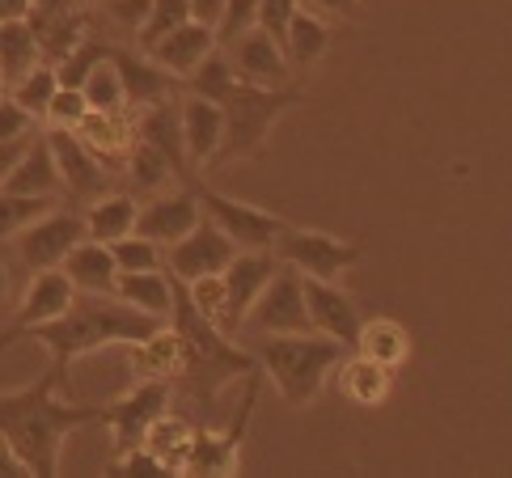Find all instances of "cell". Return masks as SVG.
<instances>
[{
    "label": "cell",
    "mask_w": 512,
    "mask_h": 478,
    "mask_svg": "<svg viewBox=\"0 0 512 478\" xmlns=\"http://www.w3.org/2000/svg\"><path fill=\"white\" fill-rule=\"evenodd\" d=\"M136 216H140V199L136 195H119V191H111V195H102V199H94L89 204V212H85V237H94V242H119V237H127V233H136Z\"/></svg>",
    "instance_id": "cell-26"
},
{
    "label": "cell",
    "mask_w": 512,
    "mask_h": 478,
    "mask_svg": "<svg viewBox=\"0 0 512 478\" xmlns=\"http://www.w3.org/2000/svg\"><path fill=\"white\" fill-rule=\"evenodd\" d=\"M56 208V195H13V191H0V242L5 237H17L30 220L47 216Z\"/></svg>",
    "instance_id": "cell-34"
},
{
    "label": "cell",
    "mask_w": 512,
    "mask_h": 478,
    "mask_svg": "<svg viewBox=\"0 0 512 478\" xmlns=\"http://www.w3.org/2000/svg\"><path fill=\"white\" fill-rule=\"evenodd\" d=\"M182 22H191V0H153L144 26L136 30V51H149L157 39H166V34Z\"/></svg>",
    "instance_id": "cell-35"
},
{
    "label": "cell",
    "mask_w": 512,
    "mask_h": 478,
    "mask_svg": "<svg viewBox=\"0 0 512 478\" xmlns=\"http://www.w3.org/2000/svg\"><path fill=\"white\" fill-rule=\"evenodd\" d=\"M111 254H115L119 271H157L161 267V246L140 233H127L119 242H111Z\"/></svg>",
    "instance_id": "cell-38"
},
{
    "label": "cell",
    "mask_w": 512,
    "mask_h": 478,
    "mask_svg": "<svg viewBox=\"0 0 512 478\" xmlns=\"http://www.w3.org/2000/svg\"><path fill=\"white\" fill-rule=\"evenodd\" d=\"M127 178H132V191H140V195H157V191L174 178V165L166 161V153H157L149 140H140V136H136L132 153H127Z\"/></svg>",
    "instance_id": "cell-30"
},
{
    "label": "cell",
    "mask_w": 512,
    "mask_h": 478,
    "mask_svg": "<svg viewBox=\"0 0 512 478\" xmlns=\"http://www.w3.org/2000/svg\"><path fill=\"white\" fill-rule=\"evenodd\" d=\"M305 309H309V330L343 343L347 352L360 343V309L347 297L343 288H335V280H309L305 275Z\"/></svg>",
    "instance_id": "cell-13"
},
{
    "label": "cell",
    "mask_w": 512,
    "mask_h": 478,
    "mask_svg": "<svg viewBox=\"0 0 512 478\" xmlns=\"http://www.w3.org/2000/svg\"><path fill=\"white\" fill-rule=\"evenodd\" d=\"M136 136L149 140L157 153H166V161L174 165V178L182 187H195V170H191V157H187V144H182V123H178V102L174 98H161L153 106H144V115L136 123Z\"/></svg>",
    "instance_id": "cell-17"
},
{
    "label": "cell",
    "mask_w": 512,
    "mask_h": 478,
    "mask_svg": "<svg viewBox=\"0 0 512 478\" xmlns=\"http://www.w3.org/2000/svg\"><path fill=\"white\" fill-rule=\"evenodd\" d=\"M39 136V132H34ZM34 136H17V140H0V182H5L13 174V165L26 157V149L34 144Z\"/></svg>",
    "instance_id": "cell-45"
},
{
    "label": "cell",
    "mask_w": 512,
    "mask_h": 478,
    "mask_svg": "<svg viewBox=\"0 0 512 478\" xmlns=\"http://www.w3.org/2000/svg\"><path fill=\"white\" fill-rule=\"evenodd\" d=\"M85 110H89V102H85L81 89H64V85H60L43 119H51V127H77V123L85 119Z\"/></svg>",
    "instance_id": "cell-41"
},
{
    "label": "cell",
    "mask_w": 512,
    "mask_h": 478,
    "mask_svg": "<svg viewBox=\"0 0 512 478\" xmlns=\"http://www.w3.org/2000/svg\"><path fill=\"white\" fill-rule=\"evenodd\" d=\"M280 271V259L271 250H237L229 267L221 271V284H225V318H221V330L233 339L242 330L250 305L259 301V292L267 288V280Z\"/></svg>",
    "instance_id": "cell-9"
},
{
    "label": "cell",
    "mask_w": 512,
    "mask_h": 478,
    "mask_svg": "<svg viewBox=\"0 0 512 478\" xmlns=\"http://www.w3.org/2000/svg\"><path fill=\"white\" fill-rule=\"evenodd\" d=\"M288 106H297V89H259V85L242 81L221 102V110H225V140H221V149H216L212 165H229V161L254 157L263 149L271 123H276Z\"/></svg>",
    "instance_id": "cell-4"
},
{
    "label": "cell",
    "mask_w": 512,
    "mask_h": 478,
    "mask_svg": "<svg viewBox=\"0 0 512 478\" xmlns=\"http://www.w3.org/2000/svg\"><path fill=\"white\" fill-rule=\"evenodd\" d=\"M343 356H347V347L318 335V330H305V335H271L259 343L263 373L276 381V390L288 398V407H309L326 385V377L343 364Z\"/></svg>",
    "instance_id": "cell-3"
},
{
    "label": "cell",
    "mask_w": 512,
    "mask_h": 478,
    "mask_svg": "<svg viewBox=\"0 0 512 478\" xmlns=\"http://www.w3.org/2000/svg\"><path fill=\"white\" fill-rule=\"evenodd\" d=\"M26 22H30L34 43H39V55L47 64H60L64 55L89 34V26H94L85 17V9H72V13H30Z\"/></svg>",
    "instance_id": "cell-23"
},
{
    "label": "cell",
    "mask_w": 512,
    "mask_h": 478,
    "mask_svg": "<svg viewBox=\"0 0 512 478\" xmlns=\"http://www.w3.org/2000/svg\"><path fill=\"white\" fill-rule=\"evenodd\" d=\"M195 199H199V208H204V216L229 237L237 250H271L276 237L288 229L284 216L267 212V208H254V204H237V199L204 187V182H195Z\"/></svg>",
    "instance_id": "cell-5"
},
{
    "label": "cell",
    "mask_w": 512,
    "mask_h": 478,
    "mask_svg": "<svg viewBox=\"0 0 512 478\" xmlns=\"http://www.w3.org/2000/svg\"><path fill=\"white\" fill-rule=\"evenodd\" d=\"M254 22H259V0H225V13L216 22V43L229 47L237 34H246Z\"/></svg>",
    "instance_id": "cell-40"
},
{
    "label": "cell",
    "mask_w": 512,
    "mask_h": 478,
    "mask_svg": "<svg viewBox=\"0 0 512 478\" xmlns=\"http://www.w3.org/2000/svg\"><path fill=\"white\" fill-rule=\"evenodd\" d=\"M276 259L284 267H297L301 275H309V280H339V275L356 263L360 246L352 242H339V237L331 233H318V229H284L276 237Z\"/></svg>",
    "instance_id": "cell-8"
},
{
    "label": "cell",
    "mask_w": 512,
    "mask_h": 478,
    "mask_svg": "<svg viewBox=\"0 0 512 478\" xmlns=\"http://www.w3.org/2000/svg\"><path fill=\"white\" fill-rule=\"evenodd\" d=\"M0 191H13V195H56L60 191V170H56V157H51L47 136H34L26 157L0 182Z\"/></svg>",
    "instance_id": "cell-25"
},
{
    "label": "cell",
    "mask_w": 512,
    "mask_h": 478,
    "mask_svg": "<svg viewBox=\"0 0 512 478\" xmlns=\"http://www.w3.org/2000/svg\"><path fill=\"white\" fill-rule=\"evenodd\" d=\"M246 326L259 335H305L309 330V309H305V275L297 267L280 263V271L267 280L259 301L250 305Z\"/></svg>",
    "instance_id": "cell-7"
},
{
    "label": "cell",
    "mask_w": 512,
    "mask_h": 478,
    "mask_svg": "<svg viewBox=\"0 0 512 478\" xmlns=\"http://www.w3.org/2000/svg\"><path fill=\"white\" fill-rule=\"evenodd\" d=\"M0 98H5V81H0Z\"/></svg>",
    "instance_id": "cell-52"
},
{
    "label": "cell",
    "mask_w": 512,
    "mask_h": 478,
    "mask_svg": "<svg viewBox=\"0 0 512 478\" xmlns=\"http://www.w3.org/2000/svg\"><path fill=\"white\" fill-rule=\"evenodd\" d=\"M81 5H85V0H81Z\"/></svg>",
    "instance_id": "cell-53"
},
{
    "label": "cell",
    "mask_w": 512,
    "mask_h": 478,
    "mask_svg": "<svg viewBox=\"0 0 512 478\" xmlns=\"http://www.w3.org/2000/svg\"><path fill=\"white\" fill-rule=\"evenodd\" d=\"M386 390H390V369L386 364H377V360H369V356H360V360H352L347 364V394H352L356 402H381L386 398Z\"/></svg>",
    "instance_id": "cell-36"
},
{
    "label": "cell",
    "mask_w": 512,
    "mask_h": 478,
    "mask_svg": "<svg viewBox=\"0 0 512 478\" xmlns=\"http://www.w3.org/2000/svg\"><path fill=\"white\" fill-rule=\"evenodd\" d=\"M9 297V267H5V259H0V301Z\"/></svg>",
    "instance_id": "cell-51"
},
{
    "label": "cell",
    "mask_w": 512,
    "mask_h": 478,
    "mask_svg": "<svg viewBox=\"0 0 512 478\" xmlns=\"http://www.w3.org/2000/svg\"><path fill=\"white\" fill-rule=\"evenodd\" d=\"M64 385L68 377L56 364H47V373L34 385L0 394V436L9 440L17 462L34 478L60 474L64 440L85 424H102V415H106V407H81V402L60 398Z\"/></svg>",
    "instance_id": "cell-1"
},
{
    "label": "cell",
    "mask_w": 512,
    "mask_h": 478,
    "mask_svg": "<svg viewBox=\"0 0 512 478\" xmlns=\"http://www.w3.org/2000/svg\"><path fill=\"white\" fill-rule=\"evenodd\" d=\"M34 64H43V55L30 22H5L0 26V81H5V89L22 81Z\"/></svg>",
    "instance_id": "cell-28"
},
{
    "label": "cell",
    "mask_w": 512,
    "mask_h": 478,
    "mask_svg": "<svg viewBox=\"0 0 512 478\" xmlns=\"http://www.w3.org/2000/svg\"><path fill=\"white\" fill-rule=\"evenodd\" d=\"M326 47H331V26H326L318 13H309V9L292 13L288 34H284V55H288V60L297 68H309V64L322 60Z\"/></svg>",
    "instance_id": "cell-27"
},
{
    "label": "cell",
    "mask_w": 512,
    "mask_h": 478,
    "mask_svg": "<svg viewBox=\"0 0 512 478\" xmlns=\"http://www.w3.org/2000/svg\"><path fill=\"white\" fill-rule=\"evenodd\" d=\"M199 220H204V208L195 199V187H182L178 195H157L149 204H140L136 216V233L149 237L157 246H174L178 237H187Z\"/></svg>",
    "instance_id": "cell-16"
},
{
    "label": "cell",
    "mask_w": 512,
    "mask_h": 478,
    "mask_svg": "<svg viewBox=\"0 0 512 478\" xmlns=\"http://www.w3.org/2000/svg\"><path fill=\"white\" fill-rule=\"evenodd\" d=\"M81 94L89 102V110H127L123 102V81H119V68L111 60H102L94 72L85 77L81 85Z\"/></svg>",
    "instance_id": "cell-37"
},
{
    "label": "cell",
    "mask_w": 512,
    "mask_h": 478,
    "mask_svg": "<svg viewBox=\"0 0 512 478\" xmlns=\"http://www.w3.org/2000/svg\"><path fill=\"white\" fill-rule=\"evenodd\" d=\"M305 5H309V13H331V17H352L356 13V5H360V0H305Z\"/></svg>",
    "instance_id": "cell-47"
},
{
    "label": "cell",
    "mask_w": 512,
    "mask_h": 478,
    "mask_svg": "<svg viewBox=\"0 0 512 478\" xmlns=\"http://www.w3.org/2000/svg\"><path fill=\"white\" fill-rule=\"evenodd\" d=\"M182 284H187V280H182ZM187 297L199 309V318H208L212 326H221V318H225V284H221V275H199V280H191Z\"/></svg>",
    "instance_id": "cell-39"
},
{
    "label": "cell",
    "mask_w": 512,
    "mask_h": 478,
    "mask_svg": "<svg viewBox=\"0 0 512 478\" xmlns=\"http://www.w3.org/2000/svg\"><path fill=\"white\" fill-rule=\"evenodd\" d=\"M166 263L170 271L178 275V280H199V275H221L229 267V259L237 254V246L229 242V237L212 225V220L204 216L199 225L187 233V237H178L174 246H166Z\"/></svg>",
    "instance_id": "cell-12"
},
{
    "label": "cell",
    "mask_w": 512,
    "mask_h": 478,
    "mask_svg": "<svg viewBox=\"0 0 512 478\" xmlns=\"http://www.w3.org/2000/svg\"><path fill=\"white\" fill-rule=\"evenodd\" d=\"M115 297L144 309V314H153L161 322H170L174 314V275L170 271H119L115 280Z\"/></svg>",
    "instance_id": "cell-22"
},
{
    "label": "cell",
    "mask_w": 512,
    "mask_h": 478,
    "mask_svg": "<svg viewBox=\"0 0 512 478\" xmlns=\"http://www.w3.org/2000/svg\"><path fill=\"white\" fill-rule=\"evenodd\" d=\"M64 275L77 292H115V280H119V267H115V254L106 242H94V237H81L77 246L68 250V259L60 263Z\"/></svg>",
    "instance_id": "cell-21"
},
{
    "label": "cell",
    "mask_w": 512,
    "mask_h": 478,
    "mask_svg": "<svg viewBox=\"0 0 512 478\" xmlns=\"http://www.w3.org/2000/svg\"><path fill=\"white\" fill-rule=\"evenodd\" d=\"M229 64L237 68V81L259 85V89H284V81H288L284 47L259 26H250L246 34H237L229 43Z\"/></svg>",
    "instance_id": "cell-14"
},
{
    "label": "cell",
    "mask_w": 512,
    "mask_h": 478,
    "mask_svg": "<svg viewBox=\"0 0 512 478\" xmlns=\"http://www.w3.org/2000/svg\"><path fill=\"white\" fill-rule=\"evenodd\" d=\"M191 445H195L191 428L182 424V419H174V415H161L157 424L144 432V449H149L166 470H182V466H187L191 462Z\"/></svg>",
    "instance_id": "cell-29"
},
{
    "label": "cell",
    "mask_w": 512,
    "mask_h": 478,
    "mask_svg": "<svg viewBox=\"0 0 512 478\" xmlns=\"http://www.w3.org/2000/svg\"><path fill=\"white\" fill-rule=\"evenodd\" d=\"M360 356H369L377 364H386V369H394V364L407 356V330H402L398 322H386L377 318L369 326H360Z\"/></svg>",
    "instance_id": "cell-31"
},
{
    "label": "cell",
    "mask_w": 512,
    "mask_h": 478,
    "mask_svg": "<svg viewBox=\"0 0 512 478\" xmlns=\"http://www.w3.org/2000/svg\"><path fill=\"white\" fill-rule=\"evenodd\" d=\"M81 9V0H30V13H72Z\"/></svg>",
    "instance_id": "cell-50"
},
{
    "label": "cell",
    "mask_w": 512,
    "mask_h": 478,
    "mask_svg": "<svg viewBox=\"0 0 512 478\" xmlns=\"http://www.w3.org/2000/svg\"><path fill=\"white\" fill-rule=\"evenodd\" d=\"M166 326L161 318L144 314V309L119 301L115 292H77L72 305L64 309L60 318H51L43 326H30L22 330L17 339H34L51 352V364L68 377L72 360L89 356V352H102L111 343H136V339H149Z\"/></svg>",
    "instance_id": "cell-2"
},
{
    "label": "cell",
    "mask_w": 512,
    "mask_h": 478,
    "mask_svg": "<svg viewBox=\"0 0 512 478\" xmlns=\"http://www.w3.org/2000/svg\"><path fill=\"white\" fill-rule=\"evenodd\" d=\"M39 119L30 115L26 106H17L9 94L0 98V140H17V136H34L39 132V127H34Z\"/></svg>",
    "instance_id": "cell-43"
},
{
    "label": "cell",
    "mask_w": 512,
    "mask_h": 478,
    "mask_svg": "<svg viewBox=\"0 0 512 478\" xmlns=\"http://www.w3.org/2000/svg\"><path fill=\"white\" fill-rule=\"evenodd\" d=\"M115 470L119 474H166V466L157 462V457L144 449V445H136V449H123V457L115 462Z\"/></svg>",
    "instance_id": "cell-44"
},
{
    "label": "cell",
    "mask_w": 512,
    "mask_h": 478,
    "mask_svg": "<svg viewBox=\"0 0 512 478\" xmlns=\"http://www.w3.org/2000/svg\"><path fill=\"white\" fill-rule=\"evenodd\" d=\"M56 89H60L56 64H34L22 81L5 89V94H9L17 106H26L34 119H43V115H47V106H51V98H56Z\"/></svg>",
    "instance_id": "cell-33"
},
{
    "label": "cell",
    "mask_w": 512,
    "mask_h": 478,
    "mask_svg": "<svg viewBox=\"0 0 512 478\" xmlns=\"http://www.w3.org/2000/svg\"><path fill=\"white\" fill-rule=\"evenodd\" d=\"M47 144H51V157H56V170H60V187L68 195L85 199V204H94V199L111 195L115 191V174L111 165H106L89 144L72 132V127H51L43 132Z\"/></svg>",
    "instance_id": "cell-6"
},
{
    "label": "cell",
    "mask_w": 512,
    "mask_h": 478,
    "mask_svg": "<svg viewBox=\"0 0 512 478\" xmlns=\"http://www.w3.org/2000/svg\"><path fill=\"white\" fill-rule=\"evenodd\" d=\"M178 123H182V144H187V157L195 165H212L216 149L225 140V110L208 102V98H187L178 102Z\"/></svg>",
    "instance_id": "cell-20"
},
{
    "label": "cell",
    "mask_w": 512,
    "mask_h": 478,
    "mask_svg": "<svg viewBox=\"0 0 512 478\" xmlns=\"http://www.w3.org/2000/svg\"><path fill=\"white\" fill-rule=\"evenodd\" d=\"M221 13H225V0H191V17L212 26V30H216V22H221Z\"/></svg>",
    "instance_id": "cell-46"
},
{
    "label": "cell",
    "mask_w": 512,
    "mask_h": 478,
    "mask_svg": "<svg viewBox=\"0 0 512 478\" xmlns=\"http://www.w3.org/2000/svg\"><path fill=\"white\" fill-rule=\"evenodd\" d=\"M9 474H26V466L17 462V453L9 449V440L0 436V478H9Z\"/></svg>",
    "instance_id": "cell-49"
},
{
    "label": "cell",
    "mask_w": 512,
    "mask_h": 478,
    "mask_svg": "<svg viewBox=\"0 0 512 478\" xmlns=\"http://www.w3.org/2000/svg\"><path fill=\"white\" fill-rule=\"evenodd\" d=\"M85 237V216L77 212H56L51 208L47 216L30 220V225L17 233V254L30 271H51L68 259V250Z\"/></svg>",
    "instance_id": "cell-10"
},
{
    "label": "cell",
    "mask_w": 512,
    "mask_h": 478,
    "mask_svg": "<svg viewBox=\"0 0 512 478\" xmlns=\"http://www.w3.org/2000/svg\"><path fill=\"white\" fill-rule=\"evenodd\" d=\"M166 407H170V381L144 377L127 398H119L115 407H106L102 424H111L119 449H136V445H144V432L166 415Z\"/></svg>",
    "instance_id": "cell-11"
},
{
    "label": "cell",
    "mask_w": 512,
    "mask_h": 478,
    "mask_svg": "<svg viewBox=\"0 0 512 478\" xmlns=\"http://www.w3.org/2000/svg\"><path fill=\"white\" fill-rule=\"evenodd\" d=\"M216 51V30L212 26H204V22H182V26H174L166 39H157L149 51V60L153 64H161L170 72V77H191V72L208 60V55Z\"/></svg>",
    "instance_id": "cell-19"
},
{
    "label": "cell",
    "mask_w": 512,
    "mask_h": 478,
    "mask_svg": "<svg viewBox=\"0 0 512 478\" xmlns=\"http://www.w3.org/2000/svg\"><path fill=\"white\" fill-rule=\"evenodd\" d=\"M30 17V0H0V26L5 22H26Z\"/></svg>",
    "instance_id": "cell-48"
},
{
    "label": "cell",
    "mask_w": 512,
    "mask_h": 478,
    "mask_svg": "<svg viewBox=\"0 0 512 478\" xmlns=\"http://www.w3.org/2000/svg\"><path fill=\"white\" fill-rule=\"evenodd\" d=\"M301 9V0H259V30H267L271 39H276L284 47V34H288V22H292V13Z\"/></svg>",
    "instance_id": "cell-42"
},
{
    "label": "cell",
    "mask_w": 512,
    "mask_h": 478,
    "mask_svg": "<svg viewBox=\"0 0 512 478\" xmlns=\"http://www.w3.org/2000/svg\"><path fill=\"white\" fill-rule=\"evenodd\" d=\"M72 297H77V284L64 275V267H51V271H34V284L26 288V301H22V309H17V318H13V326L0 335V352L22 335V330H30V326H43V322H51V318H60L64 309L72 305Z\"/></svg>",
    "instance_id": "cell-15"
},
{
    "label": "cell",
    "mask_w": 512,
    "mask_h": 478,
    "mask_svg": "<svg viewBox=\"0 0 512 478\" xmlns=\"http://www.w3.org/2000/svg\"><path fill=\"white\" fill-rule=\"evenodd\" d=\"M72 132H77L102 161L127 157L136 144V123L127 119L123 110H85V119L72 127Z\"/></svg>",
    "instance_id": "cell-24"
},
{
    "label": "cell",
    "mask_w": 512,
    "mask_h": 478,
    "mask_svg": "<svg viewBox=\"0 0 512 478\" xmlns=\"http://www.w3.org/2000/svg\"><path fill=\"white\" fill-rule=\"evenodd\" d=\"M187 81H191V94H195V98H208V102H216V106H221V102L233 94V89L242 85V81H237V68L229 64L225 51H212Z\"/></svg>",
    "instance_id": "cell-32"
},
{
    "label": "cell",
    "mask_w": 512,
    "mask_h": 478,
    "mask_svg": "<svg viewBox=\"0 0 512 478\" xmlns=\"http://www.w3.org/2000/svg\"><path fill=\"white\" fill-rule=\"evenodd\" d=\"M111 64L119 68V81H123V102L127 110H144L161 98L174 94V81L161 64H153L144 51H132V47H115L111 51Z\"/></svg>",
    "instance_id": "cell-18"
}]
</instances>
